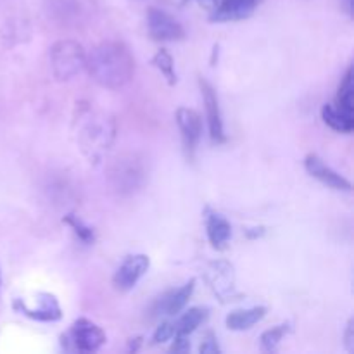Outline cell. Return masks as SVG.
Returning <instances> with one entry per match:
<instances>
[{
    "instance_id": "6da1fadb",
    "label": "cell",
    "mask_w": 354,
    "mask_h": 354,
    "mask_svg": "<svg viewBox=\"0 0 354 354\" xmlns=\"http://www.w3.org/2000/svg\"><path fill=\"white\" fill-rule=\"evenodd\" d=\"M85 68L97 85L118 90L128 85L133 78L135 57L123 41H102L86 54Z\"/></svg>"
},
{
    "instance_id": "7a4b0ae2",
    "label": "cell",
    "mask_w": 354,
    "mask_h": 354,
    "mask_svg": "<svg viewBox=\"0 0 354 354\" xmlns=\"http://www.w3.org/2000/svg\"><path fill=\"white\" fill-rule=\"evenodd\" d=\"M52 75L59 82H68L85 69L86 52L82 44L75 40H61L50 48Z\"/></svg>"
},
{
    "instance_id": "3957f363",
    "label": "cell",
    "mask_w": 354,
    "mask_h": 354,
    "mask_svg": "<svg viewBox=\"0 0 354 354\" xmlns=\"http://www.w3.org/2000/svg\"><path fill=\"white\" fill-rule=\"evenodd\" d=\"M66 351L95 353L106 344V334L97 324L88 318H78L73 322L69 330L61 337Z\"/></svg>"
},
{
    "instance_id": "277c9868",
    "label": "cell",
    "mask_w": 354,
    "mask_h": 354,
    "mask_svg": "<svg viewBox=\"0 0 354 354\" xmlns=\"http://www.w3.org/2000/svg\"><path fill=\"white\" fill-rule=\"evenodd\" d=\"M114 123L106 118L88 116L86 123L83 124L82 138L83 149L92 159H97L106 149H109L111 142L114 140Z\"/></svg>"
},
{
    "instance_id": "5b68a950",
    "label": "cell",
    "mask_w": 354,
    "mask_h": 354,
    "mask_svg": "<svg viewBox=\"0 0 354 354\" xmlns=\"http://www.w3.org/2000/svg\"><path fill=\"white\" fill-rule=\"evenodd\" d=\"M204 279L221 303H227L235 297V270L232 263L225 261V259L209 263L206 273H204Z\"/></svg>"
},
{
    "instance_id": "8992f818",
    "label": "cell",
    "mask_w": 354,
    "mask_h": 354,
    "mask_svg": "<svg viewBox=\"0 0 354 354\" xmlns=\"http://www.w3.org/2000/svg\"><path fill=\"white\" fill-rule=\"evenodd\" d=\"M14 310L19 315L31 318V320L41 322V324H54L62 318V308L57 297L50 292L37 294V306H30L23 299L14 301Z\"/></svg>"
},
{
    "instance_id": "52a82bcc",
    "label": "cell",
    "mask_w": 354,
    "mask_h": 354,
    "mask_svg": "<svg viewBox=\"0 0 354 354\" xmlns=\"http://www.w3.org/2000/svg\"><path fill=\"white\" fill-rule=\"evenodd\" d=\"M199 88L201 93H203L204 107H206V120L207 128H209L211 140L214 144H225L227 142V133H225L223 116H221V107L216 90L204 78H199Z\"/></svg>"
},
{
    "instance_id": "ba28073f",
    "label": "cell",
    "mask_w": 354,
    "mask_h": 354,
    "mask_svg": "<svg viewBox=\"0 0 354 354\" xmlns=\"http://www.w3.org/2000/svg\"><path fill=\"white\" fill-rule=\"evenodd\" d=\"M149 35L158 41H178L185 38V30L182 24L161 9H149L147 12Z\"/></svg>"
},
{
    "instance_id": "9c48e42d",
    "label": "cell",
    "mask_w": 354,
    "mask_h": 354,
    "mask_svg": "<svg viewBox=\"0 0 354 354\" xmlns=\"http://www.w3.org/2000/svg\"><path fill=\"white\" fill-rule=\"evenodd\" d=\"M149 266H151V259L145 254H133L128 256L120 268L116 270L113 277V283L118 290L121 292H128L133 289L138 283V280L147 273Z\"/></svg>"
},
{
    "instance_id": "30bf717a",
    "label": "cell",
    "mask_w": 354,
    "mask_h": 354,
    "mask_svg": "<svg viewBox=\"0 0 354 354\" xmlns=\"http://www.w3.org/2000/svg\"><path fill=\"white\" fill-rule=\"evenodd\" d=\"M175 120L176 124H178L180 133H182L183 147H185L189 158H194L197 145L201 142V137H203V118L194 109L178 107L175 113Z\"/></svg>"
},
{
    "instance_id": "8fae6325",
    "label": "cell",
    "mask_w": 354,
    "mask_h": 354,
    "mask_svg": "<svg viewBox=\"0 0 354 354\" xmlns=\"http://www.w3.org/2000/svg\"><path fill=\"white\" fill-rule=\"evenodd\" d=\"M194 290H196V279H190L185 286L162 294V296L152 304V315H154V317H161V315L173 317V315L182 313V311L185 310L187 304H189Z\"/></svg>"
},
{
    "instance_id": "7c38bea8",
    "label": "cell",
    "mask_w": 354,
    "mask_h": 354,
    "mask_svg": "<svg viewBox=\"0 0 354 354\" xmlns=\"http://www.w3.org/2000/svg\"><path fill=\"white\" fill-rule=\"evenodd\" d=\"M304 168L306 171L313 176L315 180H318L324 185L330 187L332 190H339V192H349L353 189L351 182L348 178L341 175V173L335 171L334 168L327 165L322 158H318L317 154H308L304 159Z\"/></svg>"
},
{
    "instance_id": "4fadbf2b",
    "label": "cell",
    "mask_w": 354,
    "mask_h": 354,
    "mask_svg": "<svg viewBox=\"0 0 354 354\" xmlns=\"http://www.w3.org/2000/svg\"><path fill=\"white\" fill-rule=\"evenodd\" d=\"M258 7V0H221L220 6L214 7L211 21L227 23V21H241L251 16Z\"/></svg>"
},
{
    "instance_id": "5bb4252c",
    "label": "cell",
    "mask_w": 354,
    "mask_h": 354,
    "mask_svg": "<svg viewBox=\"0 0 354 354\" xmlns=\"http://www.w3.org/2000/svg\"><path fill=\"white\" fill-rule=\"evenodd\" d=\"M111 178H113L114 187L118 190L131 192V190L140 185L142 178H144V171H142V166L135 159H127V161L116 162V166L111 171Z\"/></svg>"
},
{
    "instance_id": "9a60e30c",
    "label": "cell",
    "mask_w": 354,
    "mask_h": 354,
    "mask_svg": "<svg viewBox=\"0 0 354 354\" xmlns=\"http://www.w3.org/2000/svg\"><path fill=\"white\" fill-rule=\"evenodd\" d=\"M206 234L211 245L218 251L225 249L232 239V225L225 216L206 207Z\"/></svg>"
},
{
    "instance_id": "2e32d148",
    "label": "cell",
    "mask_w": 354,
    "mask_h": 354,
    "mask_svg": "<svg viewBox=\"0 0 354 354\" xmlns=\"http://www.w3.org/2000/svg\"><path fill=\"white\" fill-rule=\"evenodd\" d=\"M265 317H266V308L254 306V308H249V310L232 311V313L225 318V324H227L228 330L244 332L254 327L256 324H259Z\"/></svg>"
},
{
    "instance_id": "e0dca14e",
    "label": "cell",
    "mask_w": 354,
    "mask_h": 354,
    "mask_svg": "<svg viewBox=\"0 0 354 354\" xmlns=\"http://www.w3.org/2000/svg\"><path fill=\"white\" fill-rule=\"evenodd\" d=\"M207 317H209V308L204 306H196L183 311L176 324H173L175 325V335H190L207 320Z\"/></svg>"
},
{
    "instance_id": "ac0fdd59",
    "label": "cell",
    "mask_w": 354,
    "mask_h": 354,
    "mask_svg": "<svg viewBox=\"0 0 354 354\" xmlns=\"http://www.w3.org/2000/svg\"><path fill=\"white\" fill-rule=\"evenodd\" d=\"M322 120L339 133H351L354 130V114L344 113L332 104H325L322 107Z\"/></svg>"
},
{
    "instance_id": "d6986e66",
    "label": "cell",
    "mask_w": 354,
    "mask_h": 354,
    "mask_svg": "<svg viewBox=\"0 0 354 354\" xmlns=\"http://www.w3.org/2000/svg\"><path fill=\"white\" fill-rule=\"evenodd\" d=\"M335 107H339L341 111L348 114H354V73L353 68H348L344 78H342L341 86H339L337 92V104Z\"/></svg>"
},
{
    "instance_id": "ffe728a7",
    "label": "cell",
    "mask_w": 354,
    "mask_h": 354,
    "mask_svg": "<svg viewBox=\"0 0 354 354\" xmlns=\"http://www.w3.org/2000/svg\"><path fill=\"white\" fill-rule=\"evenodd\" d=\"M151 62H152V66H154V68L158 69L162 76H165L166 83H168L169 86L176 85V82H178V76H176V71H175V61H173L171 54H169L166 48H161V50L156 52Z\"/></svg>"
},
{
    "instance_id": "44dd1931",
    "label": "cell",
    "mask_w": 354,
    "mask_h": 354,
    "mask_svg": "<svg viewBox=\"0 0 354 354\" xmlns=\"http://www.w3.org/2000/svg\"><path fill=\"white\" fill-rule=\"evenodd\" d=\"M290 332V324H282L277 325V327L270 328V330L263 332L261 337H259V346L265 353H275L277 349L282 344L283 337Z\"/></svg>"
},
{
    "instance_id": "7402d4cb",
    "label": "cell",
    "mask_w": 354,
    "mask_h": 354,
    "mask_svg": "<svg viewBox=\"0 0 354 354\" xmlns=\"http://www.w3.org/2000/svg\"><path fill=\"white\" fill-rule=\"evenodd\" d=\"M62 223H66L71 228L73 234L76 235V239H78L82 244L92 245L93 242H95V232H93V228L88 227V225H86L82 218L76 216V214H66V216L62 218Z\"/></svg>"
},
{
    "instance_id": "603a6c76",
    "label": "cell",
    "mask_w": 354,
    "mask_h": 354,
    "mask_svg": "<svg viewBox=\"0 0 354 354\" xmlns=\"http://www.w3.org/2000/svg\"><path fill=\"white\" fill-rule=\"evenodd\" d=\"M173 335H175V325L171 324V322H162L161 325H159L158 328L154 330V334H152V346L156 344H162V342L169 341V339H173Z\"/></svg>"
},
{
    "instance_id": "cb8c5ba5",
    "label": "cell",
    "mask_w": 354,
    "mask_h": 354,
    "mask_svg": "<svg viewBox=\"0 0 354 354\" xmlns=\"http://www.w3.org/2000/svg\"><path fill=\"white\" fill-rule=\"evenodd\" d=\"M199 351L203 354H220L221 348H220V344H218L216 335H213L211 332H209V334H206V337H204V341H203V344H201Z\"/></svg>"
},
{
    "instance_id": "d4e9b609",
    "label": "cell",
    "mask_w": 354,
    "mask_h": 354,
    "mask_svg": "<svg viewBox=\"0 0 354 354\" xmlns=\"http://www.w3.org/2000/svg\"><path fill=\"white\" fill-rule=\"evenodd\" d=\"M175 341H173V346L169 348L171 353H189L190 351V342H189V335H173Z\"/></svg>"
},
{
    "instance_id": "484cf974",
    "label": "cell",
    "mask_w": 354,
    "mask_h": 354,
    "mask_svg": "<svg viewBox=\"0 0 354 354\" xmlns=\"http://www.w3.org/2000/svg\"><path fill=\"white\" fill-rule=\"evenodd\" d=\"M344 344H346V349L353 354L354 353V320L353 318L348 322V327H346Z\"/></svg>"
},
{
    "instance_id": "4316f807",
    "label": "cell",
    "mask_w": 354,
    "mask_h": 354,
    "mask_svg": "<svg viewBox=\"0 0 354 354\" xmlns=\"http://www.w3.org/2000/svg\"><path fill=\"white\" fill-rule=\"evenodd\" d=\"M266 234V230H265V227H258V228H248V230H245V237L248 239H251V241H254V239H259V237H263V235Z\"/></svg>"
},
{
    "instance_id": "83f0119b",
    "label": "cell",
    "mask_w": 354,
    "mask_h": 354,
    "mask_svg": "<svg viewBox=\"0 0 354 354\" xmlns=\"http://www.w3.org/2000/svg\"><path fill=\"white\" fill-rule=\"evenodd\" d=\"M140 344H142V337L130 339V346H128V351H130V353H137L138 348H140Z\"/></svg>"
},
{
    "instance_id": "f1b7e54d",
    "label": "cell",
    "mask_w": 354,
    "mask_h": 354,
    "mask_svg": "<svg viewBox=\"0 0 354 354\" xmlns=\"http://www.w3.org/2000/svg\"><path fill=\"white\" fill-rule=\"evenodd\" d=\"M185 2H189V0H185ZM197 2L206 3V6H209V7H216V2H218V0H197Z\"/></svg>"
},
{
    "instance_id": "f546056e",
    "label": "cell",
    "mask_w": 354,
    "mask_h": 354,
    "mask_svg": "<svg viewBox=\"0 0 354 354\" xmlns=\"http://www.w3.org/2000/svg\"><path fill=\"white\" fill-rule=\"evenodd\" d=\"M0 287H2V273H0Z\"/></svg>"
}]
</instances>
